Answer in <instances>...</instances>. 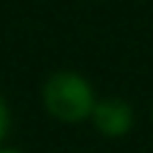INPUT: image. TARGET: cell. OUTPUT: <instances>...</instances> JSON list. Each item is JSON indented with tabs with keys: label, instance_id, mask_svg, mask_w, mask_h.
<instances>
[{
	"label": "cell",
	"instance_id": "cell-3",
	"mask_svg": "<svg viewBox=\"0 0 153 153\" xmlns=\"http://www.w3.org/2000/svg\"><path fill=\"white\" fill-rule=\"evenodd\" d=\"M10 105H7V100L0 96V143L5 141V136H7V131H10Z\"/></svg>",
	"mask_w": 153,
	"mask_h": 153
},
{
	"label": "cell",
	"instance_id": "cell-4",
	"mask_svg": "<svg viewBox=\"0 0 153 153\" xmlns=\"http://www.w3.org/2000/svg\"><path fill=\"white\" fill-rule=\"evenodd\" d=\"M0 153H24V151H19V148H0Z\"/></svg>",
	"mask_w": 153,
	"mask_h": 153
},
{
	"label": "cell",
	"instance_id": "cell-5",
	"mask_svg": "<svg viewBox=\"0 0 153 153\" xmlns=\"http://www.w3.org/2000/svg\"><path fill=\"white\" fill-rule=\"evenodd\" d=\"M151 120H153V108H151Z\"/></svg>",
	"mask_w": 153,
	"mask_h": 153
},
{
	"label": "cell",
	"instance_id": "cell-2",
	"mask_svg": "<svg viewBox=\"0 0 153 153\" xmlns=\"http://www.w3.org/2000/svg\"><path fill=\"white\" fill-rule=\"evenodd\" d=\"M91 122L105 139H122L134 127V108L120 96H105L96 100Z\"/></svg>",
	"mask_w": 153,
	"mask_h": 153
},
{
	"label": "cell",
	"instance_id": "cell-1",
	"mask_svg": "<svg viewBox=\"0 0 153 153\" xmlns=\"http://www.w3.org/2000/svg\"><path fill=\"white\" fill-rule=\"evenodd\" d=\"M41 100L50 117L65 124H76V122L91 120V112L98 98L91 81L84 74L74 69H60L43 81Z\"/></svg>",
	"mask_w": 153,
	"mask_h": 153
}]
</instances>
